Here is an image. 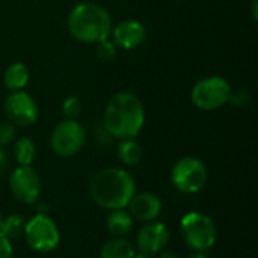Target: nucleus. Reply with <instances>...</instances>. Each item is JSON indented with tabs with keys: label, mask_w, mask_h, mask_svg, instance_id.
<instances>
[{
	"label": "nucleus",
	"mask_w": 258,
	"mask_h": 258,
	"mask_svg": "<svg viewBox=\"0 0 258 258\" xmlns=\"http://www.w3.org/2000/svg\"><path fill=\"white\" fill-rule=\"evenodd\" d=\"M86 130L77 119L60 121L50 135V147L59 157H73L85 145Z\"/></svg>",
	"instance_id": "8"
},
{
	"label": "nucleus",
	"mask_w": 258,
	"mask_h": 258,
	"mask_svg": "<svg viewBox=\"0 0 258 258\" xmlns=\"http://www.w3.org/2000/svg\"><path fill=\"white\" fill-rule=\"evenodd\" d=\"M251 14H252V18H254V20H258V0H252Z\"/></svg>",
	"instance_id": "26"
},
{
	"label": "nucleus",
	"mask_w": 258,
	"mask_h": 258,
	"mask_svg": "<svg viewBox=\"0 0 258 258\" xmlns=\"http://www.w3.org/2000/svg\"><path fill=\"white\" fill-rule=\"evenodd\" d=\"M160 255H159V258H178V255L177 254H174V252H171V251H160L159 252Z\"/></svg>",
	"instance_id": "27"
},
{
	"label": "nucleus",
	"mask_w": 258,
	"mask_h": 258,
	"mask_svg": "<svg viewBox=\"0 0 258 258\" xmlns=\"http://www.w3.org/2000/svg\"><path fill=\"white\" fill-rule=\"evenodd\" d=\"M67 29L79 42L98 44L110 38L113 21L104 6L94 2H82L70 11Z\"/></svg>",
	"instance_id": "2"
},
{
	"label": "nucleus",
	"mask_w": 258,
	"mask_h": 258,
	"mask_svg": "<svg viewBox=\"0 0 258 258\" xmlns=\"http://www.w3.org/2000/svg\"><path fill=\"white\" fill-rule=\"evenodd\" d=\"M127 207L130 209V215L133 219H138L139 222L145 224V222L156 221V218L160 215L163 209V204L156 194L141 192L133 195Z\"/></svg>",
	"instance_id": "13"
},
{
	"label": "nucleus",
	"mask_w": 258,
	"mask_h": 258,
	"mask_svg": "<svg viewBox=\"0 0 258 258\" xmlns=\"http://www.w3.org/2000/svg\"><path fill=\"white\" fill-rule=\"evenodd\" d=\"M14 156H15L18 166H32V163L36 157L35 142L27 136L17 139V142L14 145Z\"/></svg>",
	"instance_id": "18"
},
{
	"label": "nucleus",
	"mask_w": 258,
	"mask_h": 258,
	"mask_svg": "<svg viewBox=\"0 0 258 258\" xmlns=\"http://www.w3.org/2000/svg\"><path fill=\"white\" fill-rule=\"evenodd\" d=\"M110 36L113 38V42L118 48L135 50L147 39V27L141 21L128 18L119 21L112 29Z\"/></svg>",
	"instance_id": "12"
},
{
	"label": "nucleus",
	"mask_w": 258,
	"mask_h": 258,
	"mask_svg": "<svg viewBox=\"0 0 258 258\" xmlns=\"http://www.w3.org/2000/svg\"><path fill=\"white\" fill-rule=\"evenodd\" d=\"M136 254L135 246L125 237L109 239L100 251L101 258H133Z\"/></svg>",
	"instance_id": "16"
},
{
	"label": "nucleus",
	"mask_w": 258,
	"mask_h": 258,
	"mask_svg": "<svg viewBox=\"0 0 258 258\" xmlns=\"http://www.w3.org/2000/svg\"><path fill=\"white\" fill-rule=\"evenodd\" d=\"M106 225H107L109 233L113 237H124L133 228V218H132L130 212H127L125 209L110 210Z\"/></svg>",
	"instance_id": "15"
},
{
	"label": "nucleus",
	"mask_w": 258,
	"mask_h": 258,
	"mask_svg": "<svg viewBox=\"0 0 258 258\" xmlns=\"http://www.w3.org/2000/svg\"><path fill=\"white\" fill-rule=\"evenodd\" d=\"M118 159L125 166H136L141 163L144 151L142 147L135 139H119V144L116 147Z\"/></svg>",
	"instance_id": "17"
},
{
	"label": "nucleus",
	"mask_w": 258,
	"mask_h": 258,
	"mask_svg": "<svg viewBox=\"0 0 258 258\" xmlns=\"http://www.w3.org/2000/svg\"><path fill=\"white\" fill-rule=\"evenodd\" d=\"M189 258H209V257H207V254H206V252H195L194 255H190Z\"/></svg>",
	"instance_id": "29"
},
{
	"label": "nucleus",
	"mask_w": 258,
	"mask_h": 258,
	"mask_svg": "<svg viewBox=\"0 0 258 258\" xmlns=\"http://www.w3.org/2000/svg\"><path fill=\"white\" fill-rule=\"evenodd\" d=\"M230 83L221 76L204 77L197 82L190 91L192 104L204 112L218 110L230 101L231 95Z\"/></svg>",
	"instance_id": "5"
},
{
	"label": "nucleus",
	"mask_w": 258,
	"mask_h": 258,
	"mask_svg": "<svg viewBox=\"0 0 258 258\" xmlns=\"http://www.w3.org/2000/svg\"><path fill=\"white\" fill-rule=\"evenodd\" d=\"M95 45H97L95 54H97V57L101 62H112V60H115V57L118 54V47L115 45L113 41H110V38L104 39V41H101V42H98Z\"/></svg>",
	"instance_id": "21"
},
{
	"label": "nucleus",
	"mask_w": 258,
	"mask_h": 258,
	"mask_svg": "<svg viewBox=\"0 0 258 258\" xmlns=\"http://www.w3.org/2000/svg\"><path fill=\"white\" fill-rule=\"evenodd\" d=\"M24 225H26V221L23 219V216H20V215H9V216L2 219L0 233L6 239H9L12 242L14 239H18L20 236H23Z\"/></svg>",
	"instance_id": "19"
},
{
	"label": "nucleus",
	"mask_w": 258,
	"mask_h": 258,
	"mask_svg": "<svg viewBox=\"0 0 258 258\" xmlns=\"http://www.w3.org/2000/svg\"><path fill=\"white\" fill-rule=\"evenodd\" d=\"M169 237H171L169 230L163 222L151 221V222H145L141 227L136 236V245L141 252L153 255V254H159L166 248Z\"/></svg>",
	"instance_id": "11"
},
{
	"label": "nucleus",
	"mask_w": 258,
	"mask_h": 258,
	"mask_svg": "<svg viewBox=\"0 0 258 258\" xmlns=\"http://www.w3.org/2000/svg\"><path fill=\"white\" fill-rule=\"evenodd\" d=\"M9 166V157H8V153L0 147V174H3Z\"/></svg>",
	"instance_id": "25"
},
{
	"label": "nucleus",
	"mask_w": 258,
	"mask_h": 258,
	"mask_svg": "<svg viewBox=\"0 0 258 258\" xmlns=\"http://www.w3.org/2000/svg\"><path fill=\"white\" fill-rule=\"evenodd\" d=\"M82 110H83L82 100L76 95H70L62 103V115L65 119H79Z\"/></svg>",
	"instance_id": "20"
},
{
	"label": "nucleus",
	"mask_w": 258,
	"mask_h": 258,
	"mask_svg": "<svg viewBox=\"0 0 258 258\" xmlns=\"http://www.w3.org/2000/svg\"><path fill=\"white\" fill-rule=\"evenodd\" d=\"M2 219H3V216H2V213H0V224H2Z\"/></svg>",
	"instance_id": "31"
},
{
	"label": "nucleus",
	"mask_w": 258,
	"mask_h": 258,
	"mask_svg": "<svg viewBox=\"0 0 258 258\" xmlns=\"http://www.w3.org/2000/svg\"><path fill=\"white\" fill-rule=\"evenodd\" d=\"M9 189L23 204H35L41 195V178L32 166H17L9 175Z\"/></svg>",
	"instance_id": "10"
},
{
	"label": "nucleus",
	"mask_w": 258,
	"mask_h": 258,
	"mask_svg": "<svg viewBox=\"0 0 258 258\" xmlns=\"http://www.w3.org/2000/svg\"><path fill=\"white\" fill-rule=\"evenodd\" d=\"M30 80V70L23 62H14L11 63L3 74V83L5 88L11 92L14 91H23Z\"/></svg>",
	"instance_id": "14"
},
{
	"label": "nucleus",
	"mask_w": 258,
	"mask_h": 258,
	"mask_svg": "<svg viewBox=\"0 0 258 258\" xmlns=\"http://www.w3.org/2000/svg\"><path fill=\"white\" fill-rule=\"evenodd\" d=\"M89 194L95 204L106 210L125 209L136 194V181L127 169L106 168L91 180Z\"/></svg>",
	"instance_id": "3"
},
{
	"label": "nucleus",
	"mask_w": 258,
	"mask_h": 258,
	"mask_svg": "<svg viewBox=\"0 0 258 258\" xmlns=\"http://www.w3.org/2000/svg\"><path fill=\"white\" fill-rule=\"evenodd\" d=\"M47 210H48V207H47L44 203H41V204L38 206V215H47Z\"/></svg>",
	"instance_id": "28"
},
{
	"label": "nucleus",
	"mask_w": 258,
	"mask_h": 258,
	"mask_svg": "<svg viewBox=\"0 0 258 258\" xmlns=\"http://www.w3.org/2000/svg\"><path fill=\"white\" fill-rule=\"evenodd\" d=\"M133 258H151V255H150V254H145V252H141V251H139V254H135V257Z\"/></svg>",
	"instance_id": "30"
},
{
	"label": "nucleus",
	"mask_w": 258,
	"mask_h": 258,
	"mask_svg": "<svg viewBox=\"0 0 258 258\" xmlns=\"http://www.w3.org/2000/svg\"><path fill=\"white\" fill-rule=\"evenodd\" d=\"M249 101H251V94L246 89H236V91H231V95H230V101L228 103H233L237 107H243Z\"/></svg>",
	"instance_id": "23"
},
{
	"label": "nucleus",
	"mask_w": 258,
	"mask_h": 258,
	"mask_svg": "<svg viewBox=\"0 0 258 258\" xmlns=\"http://www.w3.org/2000/svg\"><path fill=\"white\" fill-rule=\"evenodd\" d=\"M180 230L183 240L195 252H207L218 239V228L213 219L200 212L184 215L180 221Z\"/></svg>",
	"instance_id": "4"
},
{
	"label": "nucleus",
	"mask_w": 258,
	"mask_h": 258,
	"mask_svg": "<svg viewBox=\"0 0 258 258\" xmlns=\"http://www.w3.org/2000/svg\"><path fill=\"white\" fill-rule=\"evenodd\" d=\"M209 178V172L203 160L194 156L177 160L171 171V180L177 190L192 195L203 190Z\"/></svg>",
	"instance_id": "6"
},
{
	"label": "nucleus",
	"mask_w": 258,
	"mask_h": 258,
	"mask_svg": "<svg viewBox=\"0 0 258 258\" xmlns=\"http://www.w3.org/2000/svg\"><path fill=\"white\" fill-rule=\"evenodd\" d=\"M23 236L27 245L41 254L54 251L60 242V231L48 215H36L26 222Z\"/></svg>",
	"instance_id": "7"
},
{
	"label": "nucleus",
	"mask_w": 258,
	"mask_h": 258,
	"mask_svg": "<svg viewBox=\"0 0 258 258\" xmlns=\"http://www.w3.org/2000/svg\"><path fill=\"white\" fill-rule=\"evenodd\" d=\"M15 139V125L11 121L0 122V147L11 144Z\"/></svg>",
	"instance_id": "22"
},
{
	"label": "nucleus",
	"mask_w": 258,
	"mask_h": 258,
	"mask_svg": "<svg viewBox=\"0 0 258 258\" xmlns=\"http://www.w3.org/2000/svg\"><path fill=\"white\" fill-rule=\"evenodd\" d=\"M14 257V249H12V242L6 239L0 233V258H12Z\"/></svg>",
	"instance_id": "24"
},
{
	"label": "nucleus",
	"mask_w": 258,
	"mask_h": 258,
	"mask_svg": "<svg viewBox=\"0 0 258 258\" xmlns=\"http://www.w3.org/2000/svg\"><path fill=\"white\" fill-rule=\"evenodd\" d=\"M3 110H5L8 121H11L14 125H18V127H29L35 124L39 116L38 103L30 94L24 91L11 92L5 98Z\"/></svg>",
	"instance_id": "9"
},
{
	"label": "nucleus",
	"mask_w": 258,
	"mask_h": 258,
	"mask_svg": "<svg viewBox=\"0 0 258 258\" xmlns=\"http://www.w3.org/2000/svg\"><path fill=\"white\" fill-rule=\"evenodd\" d=\"M145 124V107L132 92H118L106 104L103 125L116 139H135Z\"/></svg>",
	"instance_id": "1"
}]
</instances>
